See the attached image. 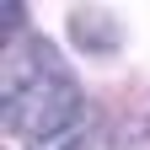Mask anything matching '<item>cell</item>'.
Returning <instances> with one entry per match:
<instances>
[{
  "label": "cell",
  "mask_w": 150,
  "mask_h": 150,
  "mask_svg": "<svg viewBox=\"0 0 150 150\" xmlns=\"http://www.w3.org/2000/svg\"><path fill=\"white\" fill-rule=\"evenodd\" d=\"M6 129L32 145H48L54 134H64L70 123L86 118V97L75 86V75L59 64L48 38H27L6 54Z\"/></svg>",
  "instance_id": "cell-1"
},
{
  "label": "cell",
  "mask_w": 150,
  "mask_h": 150,
  "mask_svg": "<svg viewBox=\"0 0 150 150\" xmlns=\"http://www.w3.org/2000/svg\"><path fill=\"white\" fill-rule=\"evenodd\" d=\"M70 38H75V48H81V54H97V59H107V54L123 48L118 16L102 11V6H75V11H70Z\"/></svg>",
  "instance_id": "cell-2"
},
{
  "label": "cell",
  "mask_w": 150,
  "mask_h": 150,
  "mask_svg": "<svg viewBox=\"0 0 150 150\" xmlns=\"http://www.w3.org/2000/svg\"><path fill=\"white\" fill-rule=\"evenodd\" d=\"M38 150H107V129H102V118L86 107V118L81 123H70L64 134H54L48 145H38Z\"/></svg>",
  "instance_id": "cell-3"
},
{
  "label": "cell",
  "mask_w": 150,
  "mask_h": 150,
  "mask_svg": "<svg viewBox=\"0 0 150 150\" xmlns=\"http://www.w3.org/2000/svg\"><path fill=\"white\" fill-rule=\"evenodd\" d=\"M27 27V6H6V32H22Z\"/></svg>",
  "instance_id": "cell-4"
}]
</instances>
